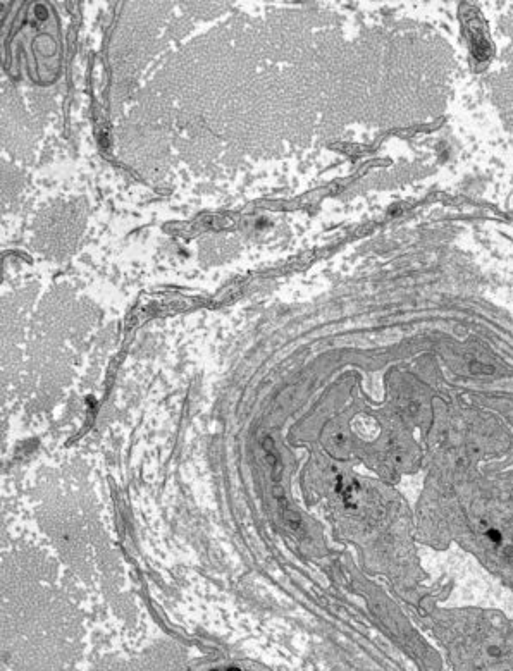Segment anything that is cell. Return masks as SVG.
Masks as SVG:
<instances>
[{"label": "cell", "instance_id": "cell-3", "mask_svg": "<svg viewBox=\"0 0 513 671\" xmlns=\"http://www.w3.org/2000/svg\"><path fill=\"white\" fill-rule=\"evenodd\" d=\"M212 671H245V670H240V668H217V670Z\"/></svg>", "mask_w": 513, "mask_h": 671}, {"label": "cell", "instance_id": "cell-1", "mask_svg": "<svg viewBox=\"0 0 513 671\" xmlns=\"http://www.w3.org/2000/svg\"><path fill=\"white\" fill-rule=\"evenodd\" d=\"M460 16L464 21L465 35L469 38L472 59L476 62L477 68H483L493 57V44L489 40L488 28H486L483 16L474 4H462Z\"/></svg>", "mask_w": 513, "mask_h": 671}, {"label": "cell", "instance_id": "cell-2", "mask_svg": "<svg viewBox=\"0 0 513 671\" xmlns=\"http://www.w3.org/2000/svg\"><path fill=\"white\" fill-rule=\"evenodd\" d=\"M489 541L495 542V544H500L501 534L500 530H488Z\"/></svg>", "mask_w": 513, "mask_h": 671}]
</instances>
